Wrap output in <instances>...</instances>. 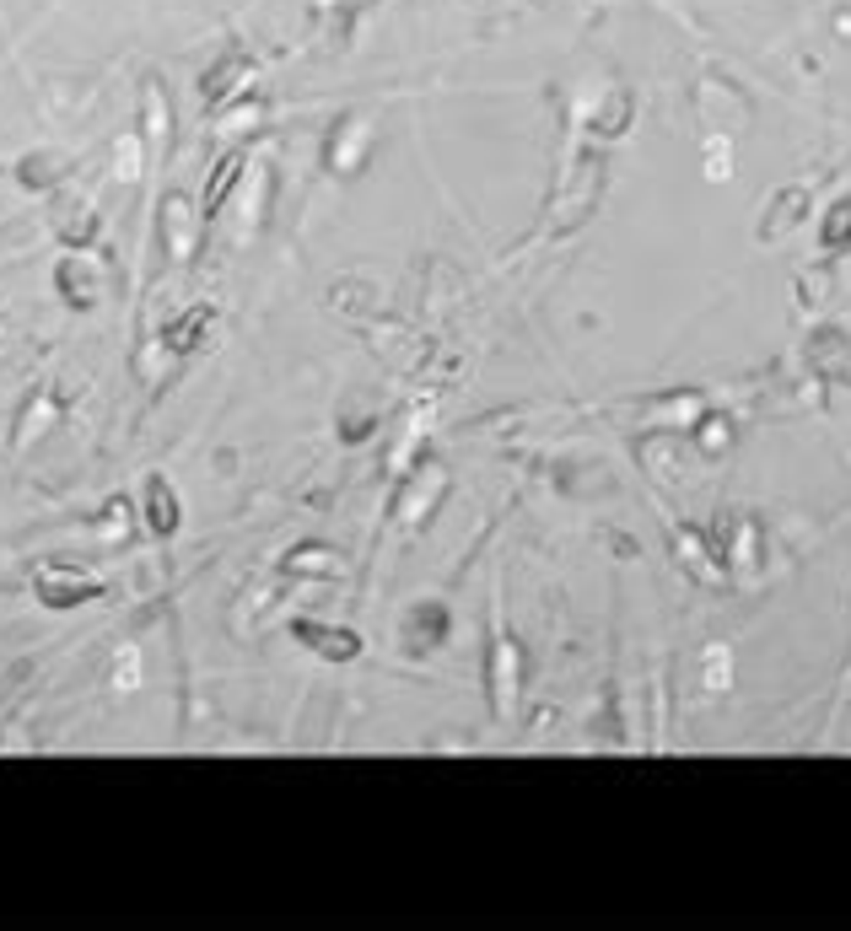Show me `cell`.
Segmentation results:
<instances>
[{
  "mask_svg": "<svg viewBox=\"0 0 851 931\" xmlns=\"http://www.w3.org/2000/svg\"><path fill=\"white\" fill-rule=\"evenodd\" d=\"M237 168H243V162H237V157H227V162H221V168H216V184H211V189H205V216H211V210H216V205H221V194H227V189H232V178H237Z\"/></svg>",
  "mask_w": 851,
  "mask_h": 931,
  "instance_id": "obj_2",
  "label": "cell"
},
{
  "mask_svg": "<svg viewBox=\"0 0 851 931\" xmlns=\"http://www.w3.org/2000/svg\"><path fill=\"white\" fill-rule=\"evenodd\" d=\"M846 232H851V205H840V210H835V221L824 227V237H830V243H840Z\"/></svg>",
  "mask_w": 851,
  "mask_h": 931,
  "instance_id": "obj_5",
  "label": "cell"
},
{
  "mask_svg": "<svg viewBox=\"0 0 851 931\" xmlns=\"http://www.w3.org/2000/svg\"><path fill=\"white\" fill-rule=\"evenodd\" d=\"M200 324H205V313H200V307H194V313H189V318H184V324H173V334H168V340H173V345H178V350H189V334H194V329H200Z\"/></svg>",
  "mask_w": 851,
  "mask_h": 931,
  "instance_id": "obj_3",
  "label": "cell"
},
{
  "mask_svg": "<svg viewBox=\"0 0 851 931\" xmlns=\"http://www.w3.org/2000/svg\"><path fill=\"white\" fill-rule=\"evenodd\" d=\"M152 512H157L152 517L157 528H173V496H162V485H152Z\"/></svg>",
  "mask_w": 851,
  "mask_h": 931,
  "instance_id": "obj_4",
  "label": "cell"
},
{
  "mask_svg": "<svg viewBox=\"0 0 851 931\" xmlns=\"http://www.w3.org/2000/svg\"><path fill=\"white\" fill-rule=\"evenodd\" d=\"M297 636H302V641H318L324 657H351V652H356V636H345V630L335 636V630H318V625H297Z\"/></svg>",
  "mask_w": 851,
  "mask_h": 931,
  "instance_id": "obj_1",
  "label": "cell"
}]
</instances>
